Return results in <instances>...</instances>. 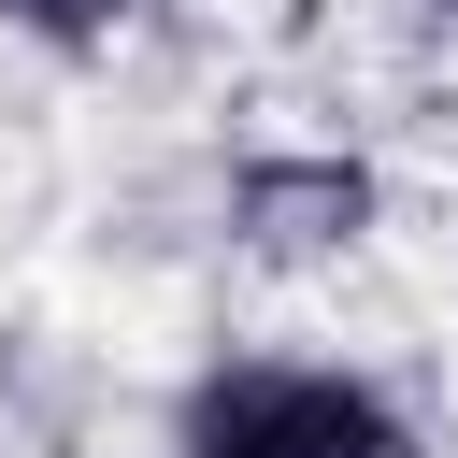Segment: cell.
Here are the masks:
<instances>
[{"instance_id": "1", "label": "cell", "mask_w": 458, "mask_h": 458, "mask_svg": "<svg viewBox=\"0 0 458 458\" xmlns=\"http://www.w3.org/2000/svg\"><path fill=\"white\" fill-rule=\"evenodd\" d=\"M172 458H415L401 401L329 372V358H229L186 386Z\"/></svg>"}, {"instance_id": "2", "label": "cell", "mask_w": 458, "mask_h": 458, "mask_svg": "<svg viewBox=\"0 0 458 458\" xmlns=\"http://www.w3.org/2000/svg\"><path fill=\"white\" fill-rule=\"evenodd\" d=\"M243 215H258V243H329V229H358V172H258Z\"/></svg>"}, {"instance_id": "3", "label": "cell", "mask_w": 458, "mask_h": 458, "mask_svg": "<svg viewBox=\"0 0 458 458\" xmlns=\"http://www.w3.org/2000/svg\"><path fill=\"white\" fill-rule=\"evenodd\" d=\"M0 14H14V29H43V43H86V29H114L129 0H0Z\"/></svg>"}]
</instances>
